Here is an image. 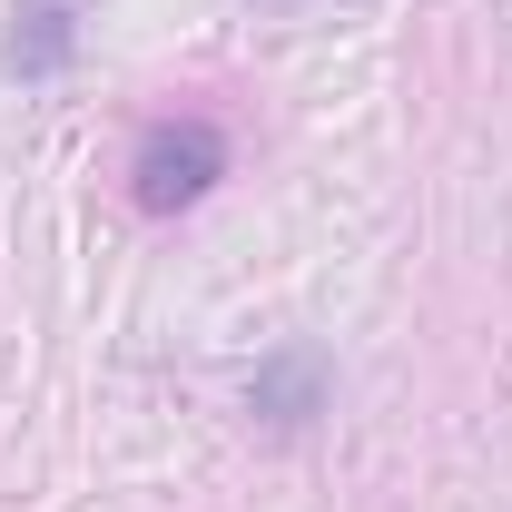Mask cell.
I'll return each instance as SVG.
<instances>
[{
    "label": "cell",
    "instance_id": "cell-1",
    "mask_svg": "<svg viewBox=\"0 0 512 512\" xmlns=\"http://www.w3.org/2000/svg\"><path fill=\"white\" fill-rule=\"evenodd\" d=\"M227 178V128L217 119H158L138 138V207L148 217H178Z\"/></svg>",
    "mask_w": 512,
    "mask_h": 512
},
{
    "label": "cell",
    "instance_id": "cell-3",
    "mask_svg": "<svg viewBox=\"0 0 512 512\" xmlns=\"http://www.w3.org/2000/svg\"><path fill=\"white\" fill-rule=\"evenodd\" d=\"M316 394H325V365H316V355H276V365L247 384V404H256V414H276V424H306Z\"/></svg>",
    "mask_w": 512,
    "mask_h": 512
},
{
    "label": "cell",
    "instance_id": "cell-2",
    "mask_svg": "<svg viewBox=\"0 0 512 512\" xmlns=\"http://www.w3.org/2000/svg\"><path fill=\"white\" fill-rule=\"evenodd\" d=\"M69 50H79V10H69V0H20V10H10L0 60L20 69V79H60Z\"/></svg>",
    "mask_w": 512,
    "mask_h": 512
}]
</instances>
